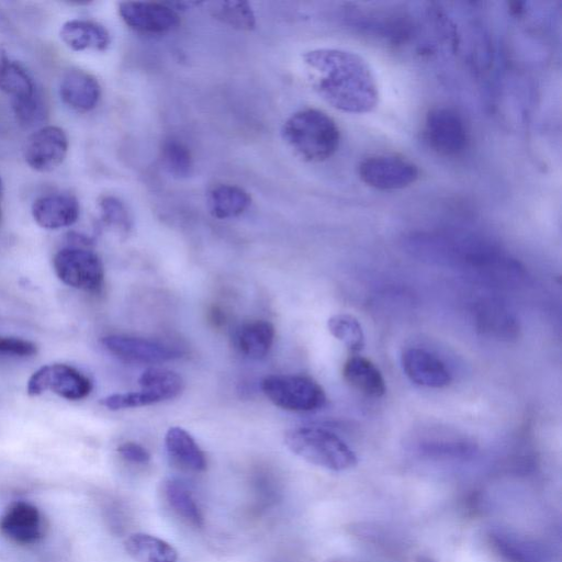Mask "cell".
<instances>
[{"label":"cell","instance_id":"6da1fadb","mask_svg":"<svg viewBox=\"0 0 562 562\" xmlns=\"http://www.w3.org/2000/svg\"><path fill=\"white\" fill-rule=\"evenodd\" d=\"M324 101L346 114L364 115L378 105L379 89L369 64L351 51L317 49L303 56Z\"/></svg>","mask_w":562,"mask_h":562},{"label":"cell","instance_id":"7a4b0ae2","mask_svg":"<svg viewBox=\"0 0 562 562\" xmlns=\"http://www.w3.org/2000/svg\"><path fill=\"white\" fill-rule=\"evenodd\" d=\"M281 136L300 159L312 163L329 160L341 142L335 121L318 109L296 112L285 122Z\"/></svg>","mask_w":562,"mask_h":562},{"label":"cell","instance_id":"3957f363","mask_svg":"<svg viewBox=\"0 0 562 562\" xmlns=\"http://www.w3.org/2000/svg\"><path fill=\"white\" fill-rule=\"evenodd\" d=\"M289 451L306 462L332 471H345L357 465V456L341 438L319 427H299L285 434Z\"/></svg>","mask_w":562,"mask_h":562},{"label":"cell","instance_id":"277c9868","mask_svg":"<svg viewBox=\"0 0 562 562\" xmlns=\"http://www.w3.org/2000/svg\"><path fill=\"white\" fill-rule=\"evenodd\" d=\"M262 390L276 407L291 412H314L327 403L324 389L308 376H268L262 381Z\"/></svg>","mask_w":562,"mask_h":562},{"label":"cell","instance_id":"5b68a950","mask_svg":"<svg viewBox=\"0 0 562 562\" xmlns=\"http://www.w3.org/2000/svg\"><path fill=\"white\" fill-rule=\"evenodd\" d=\"M53 267L62 283L72 288L98 294L105 286L104 264L87 247H65L55 254Z\"/></svg>","mask_w":562,"mask_h":562},{"label":"cell","instance_id":"8992f818","mask_svg":"<svg viewBox=\"0 0 562 562\" xmlns=\"http://www.w3.org/2000/svg\"><path fill=\"white\" fill-rule=\"evenodd\" d=\"M92 390L91 380L80 370L65 364L41 367L30 377L27 387L28 395L31 397H37L50 391L71 401L87 398L91 395Z\"/></svg>","mask_w":562,"mask_h":562},{"label":"cell","instance_id":"52a82bcc","mask_svg":"<svg viewBox=\"0 0 562 562\" xmlns=\"http://www.w3.org/2000/svg\"><path fill=\"white\" fill-rule=\"evenodd\" d=\"M358 174L369 187L398 190L411 186L420 177L419 167L398 155H374L358 167Z\"/></svg>","mask_w":562,"mask_h":562},{"label":"cell","instance_id":"ba28073f","mask_svg":"<svg viewBox=\"0 0 562 562\" xmlns=\"http://www.w3.org/2000/svg\"><path fill=\"white\" fill-rule=\"evenodd\" d=\"M424 131L427 143L443 156H457L467 148L468 133L465 122L453 109H431L425 119Z\"/></svg>","mask_w":562,"mask_h":562},{"label":"cell","instance_id":"9c48e42d","mask_svg":"<svg viewBox=\"0 0 562 562\" xmlns=\"http://www.w3.org/2000/svg\"><path fill=\"white\" fill-rule=\"evenodd\" d=\"M106 350L129 364L159 365L182 357L170 344L130 335H108L101 340Z\"/></svg>","mask_w":562,"mask_h":562},{"label":"cell","instance_id":"30bf717a","mask_svg":"<svg viewBox=\"0 0 562 562\" xmlns=\"http://www.w3.org/2000/svg\"><path fill=\"white\" fill-rule=\"evenodd\" d=\"M118 10L129 28L144 35H164L181 24L173 5L166 3L123 2Z\"/></svg>","mask_w":562,"mask_h":562},{"label":"cell","instance_id":"8fae6325","mask_svg":"<svg viewBox=\"0 0 562 562\" xmlns=\"http://www.w3.org/2000/svg\"><path fill=\"white\" fill-rule=\"evenodd\" d=\"M69 152V138L63 129L47 126L33 133L25 149L27 164L37 172L47 173L58 168Z\"/></svg>","mask_w":562,"mask_h":562},{"label":"cell","instance_id":"7c38bea8","mask_svg":"<svg viewBox=\"0 0 562 562\" xmlns=\"http://www.w3.org/2000/svg\"><path fill=\"white\" fill-rule=\"evenodd\" d=\"M0 532L18 545L37 544L44 537L42 515L35 505L17 501L0 517Z\"/></svg>","mask_w":562,"mask_h":562},{"label":"cell","instance_id":"4fadbf2b","mask_svg":"<svg viewBox=\"0 0 562 562\" xmlns=\"http://www.w3.org/2000/svg\"><path fill=\"white\" fill-rule=\"evenodd\" d=\"M401 365L404 374L420 387L443 389L452 384L453 377L442 359L423 348L404 350Z\"/></svg>","mask_w":562,"mask_h":562},{"label":"cell","instance_id":"5bb4252c","mask_svg":"<svg viewBox=\"0 0 562 562\" xmlns=\"http://www.w3.org/2000/svg\"><path fill=\"white\" fill-rule=\"evenodd\" d=\"M32 217L43 229L69 228L80 218V204L69 194L43 196L33 204Z\"/></svg>","mask_w":562,"mask_h":562},{"label":"cell","instance_id":"9a60e30c","mask_svg":"<svg viewBox=\"0 0 562 562\" xmlns=\"http://www.w3.org/2000/svg\"><path fill=\"white\" fill-rule=\"evenodd\" d=\"M63 103L78 112H89L99 104L101 87L97 78L84 70L67 71L61 81Z\"/></svg>","mask_w":562,"mask_h":562},{"label":"cell","instance_id":"2e32d148","mask_svg":"<svg viewBox=\"0 0 562 562\" xmlns=\"http://www.w3.org/2000/svg\"><path fill=\"white\" fill-rule=\"evenodd\" d=\"M478 330L491 339L512 341L519 336L520 324L514 314L500 301L483 300L476 308Z\"/></svg>","mask_w":562,"mask_h":562},{"label":"cell","instance_id":"e0dca14e","mask_svg":"<svg viewBox=\"0 0 562 562\" xmlns=\"http://www.w3.org/2000/svg\"><path fill=\"white\" fill-rule=\"evenodd\" d=\"M165 447L172 463L186 471L202 472L207 469V457L195 438L182 427H171L165 435Z\"/></svg>","mask_w":562,"mask_h":562},{"label":"cell","instance_id":"ac0fdd59","mask_svg":"<svg viewBox=\"0 0 562 562\" xmlns=\"http://www.w3.org/2000/svg\"><path fill=\"white\" fill-rule=\"evenodd\" d=\"M343 377L347 385L366 397L379 399L386 395L387 385L384 376L366 357L348 358L343 367Z\"/></svg>","mask_w":562,"mask_h":562},{"label":"cell","instance_id":"d6986e66","mask_svg":"<svg viewBox=\"0 0 562 562\" xmlns=\"http://www.w3.org/2000/svg\"><path fill=\"white\" fill-rule=\"evenodd\" d=\"M61 39L71 50L105 51L110 46L108 30L98 22L86 19L66 21L61 29Z\"/></svg>","mask_w":562,"mask_h":562},{"label":"cell","instance_id":"ffe728a7","mask_svg":"<svg viewBox=\"0 0 562 562\" xmlns=\"http://www.w3.org/2000/svg\"><path fill=\"white\" fill-rule=\"evenodd\" d=\"M275 336V327L271 322L251 321L243 324L236 333V345L244 356L258 361L271 352Z\"/></svg>","mask_w":562,"mask_h":562},{"label":"cell","instance_id":"44dd1931","mask_svg":"<svg viewBox=\"0 0 562 562\" xmlns=\"http://www.w3.org/2000/svg\"><path fill=\"white\" fill-rule=\"evenodd\" d=\"M163 498L167 507L186 524L201 528L205 524L204 515L193 493L185 483L178 479H168L163 483Z\"/></svg>","mask_w":562,"mask_h":562},{"label":"cell","instance_id":"7402d4cb","mask_svg":"<svg viewBox=\"0 0 562 562\" xmlns=\"http://www.w3.org/2000/svg\"><path fill=\"white\" fill-rule=\"evenodd\" d=\"M251 204L250 195L234 185H219L210 191L208 197L211 215L220 220L242 216Z\"/></svg>","mask_w":562,"mask_h":562},{"label":"cell","instance_id":"603a6c76","mask_svg":"<svg viewBox=\"0 0 562 562\" xmlns=\"http://www.w3.org/2000/svg\"><path fill=\"white\" fill-rule=\"evenodd\" d=\"M126 552L136 562H177V550L163 539L137 533L128 537Z\"/></svg>","mask_w":562,"mask_h":562},{"label":"cell","instance_id":"cb8c5ba5","mask_svg":"<svg viewBox=\"0 0 562 562\" xmlns=\"http://www.w3.org/2000/svg\"><path fill=\"white\" fill-rule=\"evenodd\" d=\"M0 91L17 100L35 95L39 89L25 67L4 58L0 61Z\"/></svg>","mask_w":562,"mask_h":562},{"label":"cell","instance_id":"d4e9b609","mask_svg":"<svg viewBox=\"0 0 562 562\" xmlns=\"http://www.w3.org/2000/svg\"><path fill=\"white\" fill-rule=\"evenodd\" d=\"M139 385L141 389L154 392L163 402L177 398L185 388L181 375L172 370L155 367L145 370L139 378Z\"/></svg>","mask_w":562,"mask_h":562},{"label":"cell","instance_id":"484cf974","mask_svg":"<svg viewBox=\"0 0 562 562\" xmlns=\"http://www.w3.org/2000/svg\"><path fill=\"white\" fill-rule=\"evenodd\" d=\"M207 6L211 16L223 24L242 31H251L255 28L256 19L249 3L213 2Z\"/></svg>","mask_w":562,"mask_h":562},{"label":"cell","instance_id":"4316f807","mask_svg":"<svg viewBox=\"0 0 562 562\" xmlns=\"http://www.w3.org/2000/svg\"><path fill=\"white\" fill-rule=\"evenodd\" d=\"M491 544L507 562H542V553L533 544H528L508 534L493 533Z\"/></svg>","mask_w":562,"mask_h":562},{"label":"cell","instance_id":"83f0119b","mask_svg":"<svg viewBox=\"0 0 562 562\" xmlns=\"http://www.w3.org/2000/svg\"><path fill=\"white\" fill-rule=\"evenodd\" d=\"M328 328L332 336L343 343L348 350L357 353L365 347V334L362 324L352 314H335L329 319Z\"/></svg>","mask_w":562,"mask_h":562},{"label":"cell","instance_id":"f1b7e54d","mask_svg":"<svg viewBox=\"0 0 562 562\" xmlns=\"http://www.w3.org/2000/svg\"><path fill=\"white\" fill-rule=\"evenodd\" d=\"M165 170L175 178H187L193 173L194 161L187 146L177 139H170L162 146Z\"/></svg>","mask_w":562,"mask_h":562},{"label":"cell","instance_id":"f546056e","mask_svg":"<svg viewBox=\"0 0 562 562\" xmlns=\"http://www.w3.org/2000/svg\"><path fill=\"white\" fill-rule=\"evenodd\" d=\"M13 108L21 126L33 128L48 118V107L40 91L35 95L13 100Z\"/></svg>","mask_w":562,"mask_h":562},{"label":"cell","instance_id":"4dcf8cb0","mask_svg":"<svg viewBox=\"0 0 562 562\" xmlns=\"http://www.w3.org/2000/svg\"><path fill=\"white\" fill-rule=\"evenodd\" d=\"M163 402L154 392L141 389L140 391L117 393L100 401L101 406L111 410H127L153 406V404Z\"/></svg>","mask_w":562,"mask_h":562},{"label":"cell","instance_id":"1f68e13d","mask_svg":"<svg viewBox=\"0 0 562 562\" xmlns=\"http://www.w3.org/2000/svg\"><path fill=\"white\" fill-rule=\"evenodd\" d=\"M101 217L110 227L121 232H129L132 226L130 213L123 202L112 196H105L99 201Z\"/></svg>","mask_w":562,"mask_h":562},{"label":"cell","instance_id":"d6a6232c","mask_svg":"<svg viewBox=\"0 0 562 562\" xmlns=\"http://www.w3.org/2000/svg\"><path fill=\"white\" fill-rule=\"evenodd\" d=\"M38 346L19 337L0 336V358H26L35 356Z\"/></svg>","mask_w":562,"mask_h":562},{"label":"cell","instance_id":"836d02e7","mask_svg":"<svg viewBox=\"0 0 562 562\" xmlns=\"http://www.w3.org/2000/svg\"><path fill=\"white\" fill-rule=\"evenodd\" d=\"M118 453L126 462L134 465H146L151 460L148 449L138 443H123L118 447Z\"/></svg>","mask_w":562,"mask_h":562},{"label":"cell","instance_id":"e575fe53","mask_svg":"<svg viewBox=\"0 0 562 562\" xmlns=\"http://www.w3.org/2000/svg\"><path fill=\"white\" fill-rule=\"evenodd\" d=\"M3 197L0 196V204H2ZM0 220H2V207H0Z\"/></svg>","mask_w":562,"mask_h":562}]
</instances>
